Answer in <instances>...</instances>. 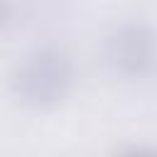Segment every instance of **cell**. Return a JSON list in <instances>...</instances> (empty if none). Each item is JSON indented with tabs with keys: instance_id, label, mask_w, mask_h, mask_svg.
<instances>
[{
	"instance_id": "obj_1",
	"label": "cell",
	"mask_w": 157,
	"mask_h": 157,
	"mask_svg": "<svg viewBox=\"0 0 157 157\" xmlns=\"http://www.w3.org/2000/svg\"><path fill=\"white\" fill-rule=\"evenodd\" d=\"M76 71L71 56L54 44L29 49L10 74V91L29 110H52L74 91Z\"/></svg>"
},
{
	"instance_id": "obj_2",
	"label": "cell",
	"mask_w": 157,
	"mask_h": 157,
	"mask_svg": "<svg viewBox=\"0 0 157 157\" xmlns=\"http://www.w3.org/2000/svg\"><path fill=\"white\" fill-rule=\"evenodd\" d=\"M157 44L155 29L147 22L132 20L113 27L103 42V64L123 81L147 78L155 69Z\"/></svg>"
},
{
	"instance_id": "obj_3",
	"label": "cell",
	"mask_w": 157,
	"mask_h": 157,
	"mask_svg": "<svg viewBox=\"0 0 157 157\" xmlns=\"http://www.w3.org/2000/svg\"><path fill=\"white\" fill-rule=\"evenodd\" d=\"M17 10H20V0H0V37L12 29L17 20Z\"/></svg>"
}]
</instances>
